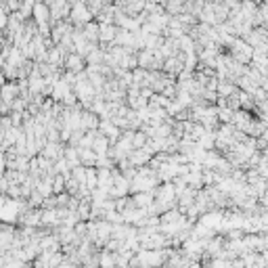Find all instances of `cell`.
I'll use <instances>...</instances> for the list:
<instances>
[{
	"label": "cell",
	"instance_id": "6da1fadb",
	"mask_svg": "<svg viewBox=\"0 0 268 268\" xmlns=\"http://www.w3.org/2000/svg\"><path fill=\"white\" fill-rule=\"evenodd\" d=\"M159 184H162V182H159L157 174L149 176V178H145V176H136L134 180H130L128 195H136V193H151V191H155Z\"/></svg>",
	"mask_w": 268,
	"mask_h": 268
},
{
	"label": "cell",
	"instance_id": "7a4b0ae2",
	"mask_svg": "<svg viewBox=\"0 0 268 268\" xmlns=\"http://www.w3.org/2000/svg\"><path fill=\"white\" fill-rule=\"evenodd\" d=\"M95 21L92 15L88 13V8L84 2H71V11H69V23L73 28H84L86 23Z\"/></svg>",
	"mask_w": 268,
	"mask_h": 268
},
{
	"label": "cell",
	"instance_id": "3957f363",
	"mask_svg": "<svg viewBox=\"0 0 268 268\" xmlns=\"http://www.w3.org/2000/svg\"><path fill=\"white\" fill-rule=\"evenodd\" d=\"M63 254L57 251V254H48V251H42V254L34 260V268H57L63 262Z\"/></svg>",
	"mask_w": 268,
	"mask_h": 268
},
{
	"label": "cell",
	"instance_id": "277c9868",
	"mask_svg": "<svg viewBox=\"0 0 268 268\" xmlns=\"http://www.w3.org/2000/svg\"><path fill=\"white\" fill-rule=\"evenodd\" d=\"M222 218H224V212L222 209H212V212H207V214H203V216H199V220H197V224H201V226H205V229H209V231H218L220 229V224H222Z\"/></svg>",
	"mask_w": 268,
	"mask_h": 268
},
{
	"label": "cell",
	"instance_id": "5b68a950",
	"mask_svg": "<svg viewBox=\"0 0 268 268\" xmlns=\"http://www.w3.org/2000/svg\"><path fill=\"white\" fill-rule=\"evenodd\" d=\"M97 132L99 134H103V136L109 140V147H113L117 140H120V136H122V132L115 128V126L109 122V120H100L99 122V128H97Z\"/></svg>",
	"mask_w": 268,
	"mask_h": 268
},
{
	"label": "cell",
	"instance_id": "8992f818",
	"mask_svg": "<svg viewBox=\"0 0 268 268\" xmlns=\"http://www.w3.org/2000/svg\"><path fill=\"white\" fill-rule=\"evenodd\" d=\"M17 222L21 226H28V229H40V209H25L17 216Z\"/></svg>",
	"mask_w": 268,
	"mask_h": 268
},
{
	"label": "cell",
	"instance_id": "52a82bcc",
	"mask_svg": "<svg viewBox=\"0 0 268 268\" xmlns=\"http://www.w3.org/2000/svg\"><path fill=\"white\" fill-rule=\"evenodd\" d=\"M84 69H86V63H84V59L78 57L75 53H69L65 57V61H63V71H69V73H82Z\"/></svg>",
	"mask_w": 268,
	"mask_h": 268
},
{
	"label": "cell",
	"instance_id": "ba28073f",
	"mask_svg": "<svg viewBox=\"0 0 268 268\" xmlns=\"http://www.w3.org/2000/svg\"><path fill=\"white\" fill-rule=\"evenodd\" d=\"M63 147H65V145H61V142H46L44 149H42L38 155L55 164L57 159H61V157H63Z\"/></svg>",
	"mask_w": 268,
	"mask_h": 268
},
{
	"label": "cell",
	"instance_id": "9c48e42d",
	"mask_svg": "<svg viewBox=\"0 0 268 268\" xmlns=\"http://www.w3.org/2000/svg\"><path fill=\"white\" fill-rule=\"evenodd\" d=\"M19 97V88H17V82H4L0 86V103H4L11 107L13 100Z\"/></svg>",
	"mask_w": 268,
	"mask_h": 268
},
{
	"label": "cell",
	"instance_id": "30bf717a",
	"mask_svg": "<svg viewBox=\"0 0 268 268\" xmlns=\"http://www.w3.org/2000/svg\"><path fill=\"white\" fill-rule=\"evenodd\" d=\"M13 237H15V226L6 224V222H0V249H2V251L11 249Z\"/></svg>",
	"mask_w": 268,
	"mask_h": 268
},
{
	"label": "cell",
	"instance_id": "8fae6325",
	"mask_svg": "<svg viewBox=\"0 0 268 268\" xmlns=\"http://www.w3.org/2000/svg\"><path fill=\"white\" fill-rule=\"evenodd\" d=\"M32 21L36 23V25H42V23H50V13H48V6H46V2H34Z\"/></svg>",
	"mask_w": 268,
	"mask_h": 268
},
{
	"label": "cell",
	"instance_id": "7c38bea8",
	"mask_svg": "<svg viewBox=\"0 0 268 268\" xmlns=\"http://www.w3.org/2000/svg\"><path fill=\"white\" fill-rule=\"evenodd\" d=\"M128 159V164L132 166V168H142V166H147L149 164V159H151V155L147 153L145 149H134L132 153L126 157Z\"/></svg>",
	"mask_w": 268,
	"mask_h": 268
},
{
	"label": "cell",
	"instance_id": "4fadbf2b",
	"mask_svg": "<svg viewBox=\"0 0 268 268\" xmlns=\"http://www.w3.org/2000/svg\"><path fill=\"white\" fill-rule=\"evenodd\" d=\"M115 40V25H99V46H109Z\"/></svg>",
	"mask_w": 268,
	"mask_h": 268
},
{
	"label": "cell",
	"instance_id": "5bb4252c",
	"mask_svg": "<svg viewBox=\"0 0 268 268\" xmlns=\"http://www.w3.org/2000/svg\"><path fill=\"white\" fill-rule=\"evenodd\" d=\"M92 153H95L97 157H105L107 151H109V140L103 136V134H95V140H92Z\"/></svg>",
	"mask_w": 268,
	"mask_h": 268
},
{
	"label": "cell",
	"instance_id": "9a60e30c",
	"mask_svg": "<svg viewBox=\"0 0 268 268\" xmlns=\"http://www.w3.org/2000/svg\"><path fill=\"white\" fill-rule=\"evenodd\" d=\"M136 65H138V69L151 71V69H153V65H155L153 53H151V50H138V53H136Z\"/></svg>",
	"mask_w": 268,
	"mask_h": 268
},
{
	"label": "cell",
	"instance_id": "2e32d148",
	"mask_svg": "<svg viewBox=\"0 0 268 268\" xmlns=\"http://www.w3.org/2000/svg\"><path fill=\"white\" fill-rule=\"evenodd\" d=\"M82 34L86 38L88 44H99V23L97 21H90L82 28Z\"/></svg>",
	"mask_w": 268,
	"mask_h": 268
},
{
	"label": "cell",
	"instance_id": "e0dca14e",
	"mask_svg": "<svg viewBox=\"0 0 268 268\" xmlns=\"http://www.w3.org/2000/svg\"><path fill=\"white\" fill-rule=\"evenodd\" d=\"M153 191L151 193H136V195H132V203L134 207H138V209H147L151 203H153Z\"/></svg>",
	"mask_w": 268,
	"mask_h": 268
},
{
	"label": "cell",
	"instance_id": "ac0fdd59",
	"mask_svg": "<svg viewBox=\"0 0 268 268\" xmlns=\"http://www.w3.org/2000/svg\"><path fill=\"white\" fill-rule=\"evenodd\" d=\"M234 90H237V86L229 80H218V84H216V95L220 99H229Z\"/></svg>",
	"mask_w": 268,
	"mask_h": 268
},
{
	"label": "cell",
	"instance_id": "d6986e66",
	"mask_svg": "<svg viewBox=\"0 0 268 268\" xmlns=\"http://www.w3.org/2000/svg\"><path fill=\"white\" fill-rule=\"evenodd\" d=\"M78 157H80V166L84 168H95L97 164V155L92 153V149H78Z\"/></svg>",
	"mask_w": 268,
	"mask_h": 268
},
{
	"label": "cell",
	"instance_id": "ffe728a7",
	"mask_svg": "<svg viewBox=\"0 0 268 268\" xmlns=\"http://www.w3.org/2000/svg\"><path fill=\"white\" fill-rule=\"evenodd\" d=\"M182 214L178 212V209H168V212H164L162 216H159V226H172V224H176V220H178Z\"/></svg>",
	"mask_w": 268,
	"mask_h": 268
},
{
	"label": "cell",
	"instance_id": "44dd1931",
	"mask_svg": "<svg viewBox=\"0 0 268 268\" xmlns=\"http://www.w3.org/2000/svg\"><path fill=\"white\" fill-rule=\"evenodd\" d=\"M103 55H105V50L97 44V48L90 50L88 57L84 59V63H86V65H100V63H103Z\"/></svg>",
	"mask_w": 268,
	"mask_h": 268
},
{
	"label": "cell",
	"instance_id": "7402d4cb",
	"mask_svg": "<svg viewBox=\"0 0 268 268\" xmlns=\"http://www.w3.org/2000/svg\"><path fill=\"white\" fill-rule=\"evenodd\" d=\"M71 178L80 184V187H86V168L84 166H78L71 170Z\"/></svg>",
	"mask_w": 268,
	"mask_h": 268
},
{
	"label": "cell",
	"instance_id": "603a6c76",
	"mask_svg": "<svg viewBox=\"0 0 268 268\" xmlns=\"http://www.w3.org/2000/svg\"><path fill=\"white\" fill-rule=\"evenodd\" d=\"M233 115H234V111H231V109H226V107L218 109V113H216L218 124H233Z\"/></svg>",
	"mask_w": 268,
	"mask_h": 268
},
{
	"label": "cell",
	"instance_id": "cb8c5ba5",
	"mask_svg": "<svg viewBox=\"0 0 268 268\" xmlns=\"http://www.w3.org/2000/svg\"><path fill=\"white\" fill-rule=\"evenodd\" d=\"M86 189L88 191L97 189V168H86Z\"/></svg>",
	"mask_w": 268,
	"mask_h": 268
},
{
	"label": "cell",
	"instance_id": "d4e9b609",
	"mask_svg": "<svg viewBox=\"0 0 268 268\" xmlns=\"http://www.w3.org/2000/svg\"><path fill=\"white\" fill-rule=\"evenodd\" d=\"M61 193H65V178L61 174H57L53 178V195H61Z\"/></svg>",
	"mask_w": 268,
	"mask_h": 268
},
{
	"label": "cell",
	"instance_id": "484cf974",
	"mask_svg": "<svg viewBox=\"0 0 268 268\" xmlns=\"http://www.w3.org/2000/svg\"><path fill=\"white\" fill-rule=\"evenodd\" d=\"M145 142H147V136L140 130L132 132V149H142L145 147Z\"/></svg>",
	"mask_w": 268,
	"mask_h": 268
},
{
	"label": "cell",
	"instance_id": "4316f807",
	"mask_svg": "<svg viewBox=\"0 0 268 268\" xmlns=\"http://www.w3.org/2000/svg\"><path fill=\"white\" fill-rule=\"evenodd\" d=\"M32 11H34V2H21L19 15H21L23 21H30V19H32Z\"/></svg>",
	"mask_w": 268,
	"mask_h": 268
},
{
	"label": "cell",
	"instance_id": "83f0119b",
	"mask_svg": "<svg viewBox=\"0 0 268 268\" xmlns=\"http://www.w3.org/2000/svg\"><path fill=\"white\" fill-rule=\"evenodd\" d=\"M95 134H97V130H95V132H84L78 149H90V147H92V140H95Z\"/></svg>",
	"mask_w": 268,
	"mask_h": 268
},
{
	"label": "cell",
	"instance_id": "f1b7e54d",
	"mask_svg": "<svg viewBox=\"0 0 268 268\" xmlns=\"http://www.w3.org/2000/svg\"><path fill=\"white\" fill-rule=\"evenodd\" d=\"M78 189H80V184L75 182L73 178H67V180H65V193H67L69 197H75V193H78Z\"/></svg>",
	"mask_w": 268,
	"mask_h": 268
},
{
	"label": "cell",
	"instance_id": "f546056e",
	"mask_svg": "<svg viewBox=\"0 0 268 268\" xmlns=\"http://www.w3.org/2000/svg\"><path fill=\"white\" fill-rule=\"evenodd\" d=\"M40 209H57V197L50 195V197H46V199H42Z\"/></svg>",
	"mask_w": 268,
	"mask_h": 268
},
{
	"label": "cell",
	"instance_id": "4dcf8cb0",
	"mask_svg": "<svg viewBox=\"0 0 268 268\" xmlns=\"http://www.w3.org/2000/svg\"><path fill=\"white\" fill-rule=\"evenodd\" d=\"M4 6H6V13H19L21 2L19 0H8V2H4Z\"/></svg>",
	"mask_w": 268,
	"mask_h": 268
},
{
	"label": "cell",
	"instance_id": "1f68e13d",
	"mask_svg": "<svg viewBox=\"0 0 268 268\" xmlns=\"http://www.w3.org/2000/svg\"><path fill=\"white\" fill-rule=\"evenodd\" d=\"M25 264L21 262V260H15L11 254H8V260H6V264H4V268H23Z\"/></svg>",
	"mask_w": 268,
	"mask_h": 268
},
{
	"label": "cell",
	"instance_id": "d6a6232c",
	"mask_svg": "<svg viewBox=\"0 0 268 268\" xmlns=\"http://www.w3.org/2000/svg\"><path fill=\"white\" fill-rule=\"evenodd\" d=\"M67 203H69V195H67V193L57 195V207H67Z\"/></svg>",
	"mask_w": 268,
	"mask_h": 268
},
{
	"label": "cell",
	"instance_id": "836d02e7",
	"mask_svg": "<svg viewBox=\"0 0 268 268\" xmlns=\"http://www.w3.org/2000/svg\"><path fill=\"white\" fill-rule=\"evenodd\" d=\"M187 268H201V264H199V262H191Z\"/></svg>",
	"mask_w": 268,
	"mask_h": 268
},
{
	"label": "cell",
	"instance_id": "e575fe53",
	"mask_svg": "<svg viewBox=\"0 0 268 268\" xmlns=\"http://www.w3.org/2000/svg\"><path fill=\"white\" fill-rule=\"evenodd\" d=\"M23 268H32V266H30V264H25V266H23Z\"/></svg>",
	"mask_w": 268,
	"mask_h": 268
}]
</instances>
